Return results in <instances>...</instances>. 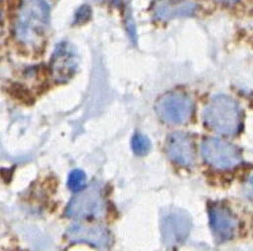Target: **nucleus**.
Wrapping results in <instances>:
<instances>
[{
    "mask_svg": "<svg viewBox=\"0 0 253 251\" xmlns=\"http://www.w3.org/2000/svg\"><path fill=\"white\" fill-rule=\"evenodd\" d=\"M49 5L45 0H24L13 25L17 42L28 47H38L49 24Z\"/></svg>",
    "mask_w": 253,
    "mask_h": 251,
    "instance_id": "obj_1",
    "label": "nucleus"
},
{
    "mask_svg": "<svg viewBox=\"0 0 253 251\" xmlns=\"http://www.w3.org/2000/svg\"><path fill=\"white\" fill-rule=\"evenodd\" d=\"M203 120L216 133L233 136L241 126V109L232 97L217 95L204 109Z\"/></svg>",
    "mask_w": 253,
    "mask_h": 251,
    "instance_id": "obj_2",
    "label": "nucleus"
},
{
    "mask_svg": "<svg viewBox=\"0 0 253 251\" xmlns=\"http://www.w3.org/2000/svg\"><path fill=\"white\" fill-rule=\"evenodd\" d=\"M105 211L102 186L98 182L80 190L65 209V215L73 219H89L101 217Z\"/></svg>",
    "mask_w": 253,
    "mask_h": 251,
    "instance_id": "obj_3",
    "label": "nucleus"
},
{
    "mask_svg": "<svg viewBox=\"0 0 253 251\" xmlns=\"http://www.w3.org/2000/svg\"><path fill=\"white\" fill-rule=\"evenodd\" d=\"M155 110L159 118L170 125H180L190 120L194 110L191 99L178 92L167 93L155 104Z\"/></svg>",
    "mask_w": 253,
    "mask_h": 251,
    "instance_id": "obj_4",
    "label": "nucleus"
},
{
    "mask_svg": "<svg viewBox=\"0 0 253 251\" xmlns=\"http://www.w3.org/2000/svg\"><path fill=\"white\" fill-rule=\"evenodd\" d=\"M202 155L216 169H232L241 162V153L235 145L219 138H207L202 144Z\"/></svg>",
    "mask_w": 253,
    "mask_h": 251,
    "instance_id": "obj_5",
    "label": "nucleus"
},
{
    "mask_svg": "<svg viewBox=\"0 0 253 251\" xmlns=\"http://www.w3.org/2000/svg\"><path fill=\"white\" fill-rule=\"evenodd\" d=\"M79 64V53L73 44L68 42L60 43L53 50L50 59V72L54 81L67 83L75 75Z\"/></svg>",
    "mask_w": 253,
    "mask_h": 251,
    "instance_id": "obj_6",
    "label": "nucleus"
},
{
    "mask_svg": "<svg viewBox=\"0 0 253 251\" xmlns=\"http://www.w3.org/2000/svg\"><path fill=\"white\" fill-rule=\"evenodd\" d=\"M68 239L73 243H87L97 249H108L112 237L104 226L93 223H75L67 231Z\"/></svg>",
    "mask_w": 253,
    "mask_h": 251,
    "instance_id": "obj_7",
    "label": "nucleus"
},
{
    "mask_svg": "<svg viewBox=\"0 0 253 251\" xmlns=\"http://www.w3.org/2000/svg\"><path fill=\"white\" fill-rule=\"evenodd\" d=\"M191 227L190 217L184 211L174 210L165 214L162 219V234L169 246H176L184 241Z\"/></svg>",
    "mask_w": 253,
    "mask_h": 251,
    "instance_id": "obj_8",
    "label": "nucleus"
},
{
    "mask_svg": "<svg viewBox=\"0 0 253 251\" xmlns=\"http://www.w3.org/2000/svg\"><path fill=\"white\" fill-rule=\"evenodd\" d=\"M166 153L171 161L182 166H191L195 161V149L190 136L174 132L166 140Z\"/></svg>",
    "mask_w": 253,
    "mask_h": 251,
    "instance_id": "obj_9",
    "label": "nucleus"
},
{
    "mask_svg": "<svg viewBox=\"0 0 253 251\" xmlns=\"http://www.w3.org/2000/svg\"><path fill=\"white\" fill-rule=\"evenodd\" d=\"M210 226L219 242L233 238L237 230V221L233 214L223 206L212 205L210 207Z\"/></svg>",
    "mask_w": 253,
    "mask_h": 251,
    "instance_id": "obj_10",
    "label": "nucleus"
},
{
    "mask_svg": "<svg viewBox=\"0 0 253 251\" xmlns=\"http://www.w3.org/2000/svg\"><path fill=\"white\" fill-rule=\"evenodd\" d=\"M196 11V4L191 0H175V1H161L155 5L154 15L159 20H171L175 17L191 16Z\"/></svg>",
    "mask_w": 253,
    "mask_h": 251,
    "instance_id": "obj_11",
    "label": "nucleus"
},
{
    "mask_svg": "<svg viewBox=\"0 0 253 251\" xmlns=\"http://www.w3.org/2000/svg\"><path fill=\"white\" fill-rule=\"evenodd\" d=\"M131 148L137 155H145L151 149V141L149 140V137H146L145 134L135 133L133 140H131Z\"/></svg>",
    "mask_w": 253,
    "mask_h": 251,
    "instance_id": "obj_12",
    "label": "nucleus"
},
{
    "mask_svg": "<svg viewBox=\"0 0 253 251\" xmlns=\"http://www.w3.org/2000/svg\"><path fill=\"white\" fill-rule=\"evenodd\" d=\"M86 184V174L80 169H76L69 174L68 178V186L71 189L72 192H80L83 190V188Z\"/></svg>",
    "mask_w": 253,
    "mask_h": 251,
    "instance_id": "obj_13",
    "label": "nucleus"
},
{
    "mask_svg": "<svg viewBox=\"0 0 253 251\" xmlns=\"http://www.w3.org/2000/svg\"><path fill=\"white\" fill-rule=\"evenodd\" d=\"M90 17V8L87 5H84L77 11V15H76V23H81V21L87 20Z\"/></svg>",
    "mask_w": 253,
    "mask_h": 251,
    "instance_id": "obj_14",
    "label": "nucleus"
},
{
    "mask_svg": "<svg viewBox=\"0 0 253 251\" xmlns=\"http://www.w3.org/2000/svg\"><path fill=\"white\" fill-rule=\"evenodd\" d=\"M244 190L245 193H247V196H248L251 200H253V174H251V176L247 178V181H245Z\"/></svg>",
    "mask_w": 253,
    "mask_h": 251,
    "instance_id": "obj_15",
    "label": "nucleus"
},
{
    "mask_svg": "<svg viewBox=\"0 0 253 251\" xmlns=\"http://www.w3.org/2000/svg\"><path fill=\"white\" fill-rule=\"evenodd\" d=\"M221 1H224V3H235L237 0H221Z\"/></svg>",
    "mask_w": 253,
    "mask_h": 251,
    "instance_id": "obj_16",
    "label": "nucleus"
}]
</instances>
